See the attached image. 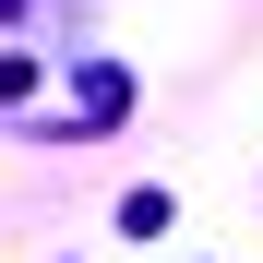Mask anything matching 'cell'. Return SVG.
Here are the masks:
<instances>
[{
    "mask_svg": "<svg viewBox=\"0 0 263 263\" xmlns=\"http://www.w3.org/2000/svg\"><path fill=\"white\" fill-rule=\"evenodd\" d=\"M167 215H180V203H167L156 180H144V192H120V228H132V239H156V228H167Z\"/></svg>",
    "mask_w": 263,
    "mask_h": 263,
    "instance_id": "cell-2",
    "label": "cell"
},
{
    "mask_svg": "<svg viewBox=\"0 0 263 263\" xmlns=\"http://www.w3.org/2000/svg\"><path fill=\"white\" fill-rule=\"evenodd\" d=\"M72 96H84V108H72L60 132H120V120H132V72H120V60H84Z\"/></svg>",
    "mask_w": 263,
    "mask_h": 263,
    "instance_id": "cell-1",
    "label": "cell"
}]
</instances>
